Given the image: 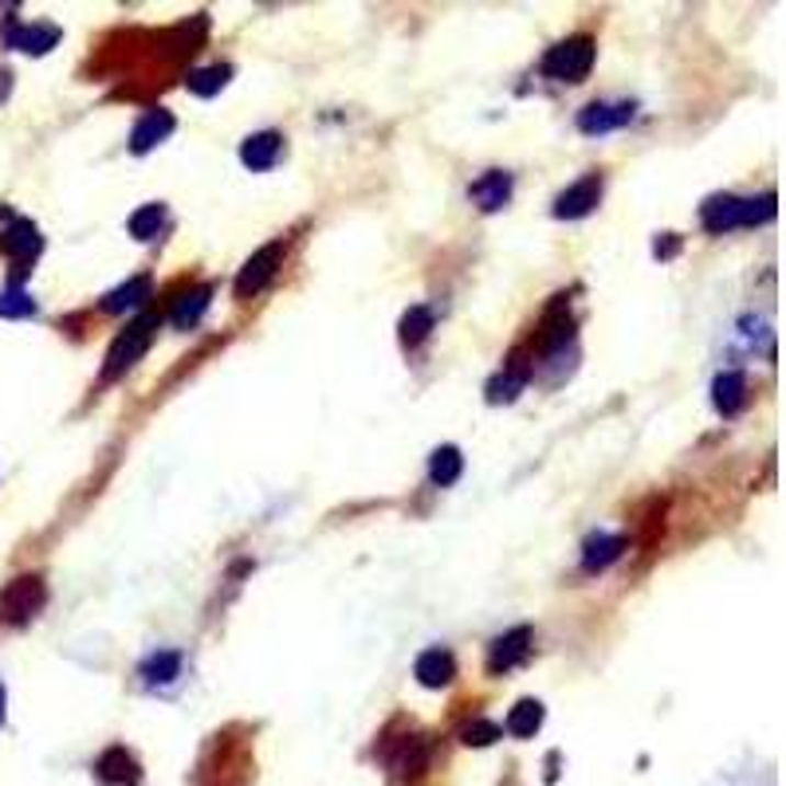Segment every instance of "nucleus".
Returning a JSON list of instances; mask_svg holds the SVG:
<instances>
[{
  "mask_svg": "<svg viewBox=\"0 0 786 786\" xmlns=\"http://www.w3.org/2000/svg\"><path fill=\"white\" fill-rule=\"evenodd\" d=\"M504 740V728L492 720H472L460 728V743H469V748H487V743Z\"/></svg>",
  "mask_w": 786,
  "mask_h": 786,
  "instance_id": "c85d7f7f",
  "label": "nucleus"
},
{
  "mask_svg": "<svg viewBox=\"0 0 786 786\" xmlns=\"http://www.w3.org/2000/svg\"><path fill=\"white\" fill-rule=\"evenodd\" d=\"M150 291H154L150 276H134V280H126V283H119L114 291H106V295H103V311H106V315L134 311V307H142V303L150 300Z\"/></svg>",
  "mask_w": 786,
  "mask_h": 786,
  "instance_id": "412c9836",
  "label": "nucleus"
},
{
  "mask_svg": "<svg viewBox=\"0 0 786 786\" xmlns=\"http://www.w3.org/2000/svg\"><path fill=\"white\" fill-rule=\"evenodd\" d=\"M460 472H464V457H460L457 445H440V449L429 457V480H433L437 487L457 484Z\"/></svg>",
  "mask_w": 786,
  "mask_h": 786,
  "instance_id": "5701e85b",
  "label": "nucleus"
},
{
  "mask_svg": "<svg viewBox=\"0 0 786 786\" xmlns=\"http://www.w3.org/2000/svg\"><path fill=\"white\" fill-rule=\"evenodd\" d=\"M283 252H288V248H283V240L263 244L260 252H252V260L244 263L240 276H236V295H240V300H248V295H256V291H263V283H268L276 272H280Z\"/></svg>",
  "mask_w": 786,
  "mask_h": 786,
  "instance_id": "423d86ee",
  "label": "nucleus"
},
{
  "mask_svg": "<svg viewBox=\"0 0 786 786\" xmlns=\"http://www.w3.org/2000/svg\"><path fill=\"white\" fill-rule=\"evenodd\" d=\"M154 330H158V315H142V318H134L131 327L122 330L119 338H114L111 350H106V366H103V378H106V382L122 378L134 362H138L142 355H146V350H150Z\"/></svg>",
  "mask_w": 786,
  "mask_h": 786,
  "instance_id": "39448f33",
  "label": "nucleus"
},
{
  "mask_svg": "<svg viewBox=\"0 0 786 786\" xmlns=\"http://www.w3.org/2000/svg\"><path fill=\"white\" fill-rule=\"evenodd\" d=\"M280 154H283V134H276V131H260V134H252V138L240 142V161L252 169V173L272 169L276 161H280Z\"/></svg>",
  "mask_w": 786,
  "mask_h": 786,
  "instance_id": "2eb2a0df",
  "label": "nucleus"
},
{
  "mask_svg": "<svg viewBox=\"0 0 786 786\" xmlns=\"http://www.w3.org/2000/svg\"><path fill=\"white\" fill-rule=\"evenodd\" d=\"M228 79H233V67H228V64H213V67H196V71H189L186 87L196 94V99H213V94L225 91Z\"/></svg>",
  "mask_w": 786,
  "mask_h": 786,
  "instance_id": "b1692460",
  "label": "nucleus"
},
{
  "mask_svg": "<svg viewBox=\"0 0 786 786\" xmlns=\"http://www.w3.org/2000/svg\"><path fill=\"white\" fill-rule=\"evenodd\" d=\"M598 201H602V173H586L582 181H574L571 189H562L554 196V216L559 221H582V216L598 209Z\"/></svg>",
  "mask_w": 786,
  "mask_h": 786,
  "instance_id": "0eeeda50",
  "label": "nucleus"
},
{
  "mask_svg": "<svg viewBox=\"0 0 786 786\" xmlns=\"http://www.w3.org/2000/svg\"><path fill=\"white\" fill-rule=\"evenodd\" d=\"M169 134H173V114L161 111V106H154V111H146L138 122H134L131 131V150L134 154H150L158 142H166Z\"/></svg>",
  "mask_w": 786,
  "mask_h": 786,
  "instance_id": "4468645a",
  "label": "nucleus"
},
{
  "mask_svg": "<svg viewBox=\"0 0 786 786\" xmlns=\"http://www.w3.org/2000/svg\"><path fill=\"white\" fill-rule=\"evenodd\" d=\"M621 554H626V539L621 535H590L586 547H582V571L598 574L606 566H614Z\"/></svg>",
  "mask_w": 786,
  "mask_h": 786,
  "instance_id": "6ab92c4d",
  "label": "nucleus"
},
{
  "mask_svg": "<svg viewBox=\"0 0 786 786\" xmlns=\"http://www.w3.org/2000/svg\"><path fill=\"white\" fill-rule=\"evenodd\" d=\"M166 225V205H142L138 213H131V236L134 240H154Z\"/></svg>",
  "mask_w": 786,
  "mask_h": 786,
  "instance_id": "a878e982",
  "label": "nucleus"
},
{
  "mask_svg": "<svg viewBox=\"0 0 786 786\" xmlns=\"http://www.w3.org/2000/svg\"><path fill=\"white\" fill-rule=\"evenodd\" d=\"M594 56H598V44L594 36H571L554 44L543 59V76L554 79V83H582L594 67Z\"/></svg>",
  "mask_w": 786,
  "mask_h": 786,
  "instance_id": "7ed1b4c3",
  "label": "nucleus"
},
{
  "mask_svg": "<svg viewBox=\"0 0 786 786\" xmlns=\"http://www.w3.org/2000/svg\"><path fill=\"white\" fill-rule=\"evenodd\" d=\"M138 676L146 688H169L181 676V653L178 649H158L138 665Z\"/></svg>",
  "mask_w": 786,
  "mask_h": 786,
  "instance_id": "a211bd4d",
  "label": "nucleus"
},
{
  "mask_svg": "<svg viewBox=\"0 0 786 786\" xmlns=\"http://www.w3.org/2000/svg\"><path fill=\"white\" fill-rule=\"evenodd\" d=\"M543 704L539 700H519L512 708V716H507V736H515V740H531L535 731L543 728Z\"/></svg>",
  "mask_w": 786,
  "mask_h": 786,
  "instance_id": "393cba45",
  "label": "nucleus"
},
{
  "mask_svg": "<svg viewBox=\"0 0 786 786\" xmlns=\"http://www.w3.org/2000/svg\"><path fill=\"white\" fill-rule=\"evenodd\" d=\"M59 36L64 32L56 29V24H9V32H4V44L16 47V52H29V56H44V52H52V47L59 44Z\"/></svg>",
  "mask_w": 786,
  "mask_h": 786,
  "instance_id": "f8f14e48",
  "label": "nucleus"
},
{
  "mask_svg": "<svg viewBox=\"0 0 786 786\" xmlns=\"http://www.w3.org/2000/svg\"><path fill=\"white\" fill-rule=\"evenodd\" d=\"M775 216V193L763 196H731V193H716L700 205V225L711 236H723L731 228H748V225H763Z\"/></svg>",
  "mask_w": 786,
  "mask_h": 786,
  "instance_id": "f257e3e1",
  "label": "nucleus"
},
{
  "mask_svg": "<svg viewBox=\"0 0 786 786\" xmlns=\"http://www.w3.org/2000/svg\"><path fill=\"white\" fill-rule=\"evenodd\" d=\"M0 723H4V684H0Z\"/></svg>",
  "mask_w": 786,
  "mask_h": 786,
  "instance_id": "2f4dec72",
  "label": "nucleus"
},
{
  "mask_svg": "<svg viewBox=\"0 0 786 786\" xmlns=\"http://www.w3.org/2000/svg\"><path fill=\"white\" fill-rule=\"evenodd\" d=\"M633 103H590L579 111V131L582 134H609L621 131L626 122H633Z\"/></svg>",
  "mask_w": 786,
  "mask_h": 786,
  "instance_id": "9b49d317",
  "label": "nucleus"
},
{
  "mask_svg": "<svg viewBox=\"0 0 786 786\" xmlns=\"http://www.w3.org/2000/svg\"><path fill=\"white\" fill-rule=\"evenodd\" d=\"M36 315V300H32L29 291L9 288L0 291V318H32Z\"/></svg>",
  "mask_w": 786,
  "mask_h": 786,
  "instance_id": "cd10ccee",
  "label": "nucleus"
},
{
  "mask_svg": "<svg viewBox=\"0 0 786 786\" xmlns=\"http://www.w3.org/2000/svg\"><path fill=\"white\" fill-rule=\"evenodd\" d=\"M40 228L32 225V221H24V216H16V221H9V228L0 233V252L12 256V260H32V256L40 252Z\"/></svg>",
  "mask_w": 786,
  "mask_h": 786,
  "instance_id": "f3484780",
  "label": "nucleus"
},
{
  "mask_svg": "<svg viewBox=\"0 0 786 786\" xmlns=\"http://www.w3.org/2000/svg\"><path fill=\"white\" fill-rule=\"evenodd\" d=\"M413 676L425 684V688H449L457 681V661H452L449 649H425L417 661H413Z\"/></svg>",
  "mask_w": 786,
  "mask_h": 786,
  "instance_id": "ddd939ff",
  "label": "nucleus"
},
{
  "mask_svg": "<svg viewBox=\"0 0 786 786\" xmlns=\"http://www.w3.org/2000/svg\"><path fill=\"white\" fill-rule=\"evenodd\" d=\"M531 641H535L531 626H515L512 633L496 637L492 649H487V673L499 676V673H512L515 665H524L527 653H531Z\"/></svg>",
  "mask_w": 786,
  "mask_h": 786,
  "instance_id": "6e6552de",
  "label": "nucleus"
},
{
  "mask_svg": "<svg viewBox=\"0 0 786 786\" xmlns=\"http://www.w3.org/2000/svg\"><path fill=\"white\" fill-rule=\"evenodd\" d=\"M47 606V586L40 574H20L0 590V621L4 626H29Z\"/></svg>",
  "mask_w": 786,
  "mask_h": 786,
  "instance_id": "20e7f679",
  "label": "nucleus"
},
{
  "mask_svg": "<svg viewBox=\"0 0 786 786\" xmlns=\"http://www.w3.org/2000/svg\"><path fill=\"white\" fill-rule=\"evenodd\" d=\"M9 79H12V76H9V71H0V94L9 91Z\"/></svg>",
  "mask_w": 786,
  "mask_h": 786,
  "instance_id": "7c9ffc66",
  "label": "nucleus"
},
{
  "mask_svg": "<svg viewBox=\"0 0 786 786\" xmlns=\"http://www.w3.org/2000/svg\"><path fill=\"white\" fill-rule=\"evenodd\" d=\"M94 778H99V786H138L142 767L126 748H106L94 763Z\"/></svg>",
  "mask_w": 786,
  "mask_h": 786,
  "instance_id": "9d476101",
  "label": "nucleus"
},
{
  "mask_svg": "<svg viewBox=\"0 0 786 786\" xmlns=\"http://www.w3.org/2000/svg\"><path fill=\"white\" fill-rule=\"evenodd\" d=\"M209 303H213V288L186 291V295L173 303V311H169V323H173L178 330H193L196 323H201V315L209 311Z\"/></svg>",
  "mask_w": 786,
  "mask_h": 786,
  "instance_id": "4be33fe9",
  "label": "nucleus"
},
{
  "mask_svg": "<svg viewBox=\"0 0 786 786\" xmlns=\"http://www.w3.org/2000/svg\"><path fill=\"white\" fill-rule=\"evenodd\" d=\"M382 763L390 767L393 783L413 786L422 783L433 767V740L429 736H402V740L382 743Z\"/></svg>",
  "mask_w": 786,
  "mask_h": 786,
  "instance_id": "f03ea898",
  "label": "nucleus"
},
{
  "mask_svg": "<svg viewBox=\"0 0 786 786\" xmlns=\"http://www.w3.org/2000/svg\"><path fill=\"white\" fill-rule=\"evenodd\" d=\"M676 248H681V240H676L673 233H665V236H661V240L653 244V252L661 256V260H669V256H676Z\"/></svg>",
  "mask_w": 786,
  "mask_h": 786,
  "instance_id": "c756f323",
  "label": "nucleus"
},
{
  "mask_svg": "<svg viewBox=\"0 0 786 786\" xmlns=\"http://www.w3.org/2000/svg\"><path fill=\"white\" fill-rule=\"evenodd\" d=\"M433 330V311L429 307H409L402 315V343L405 347H422Z\"/></svg>",
  "mask_w": 786,
  "mask_h": 786,
  "instance_id": "bb28decb",
  "label": "nucleus"
},
{
  "mask_svg": "<svg viewBox=\"0 0 786 786\" xmlns=\"http://www.w3.org/2000/svg\"><path fill=\"white\" fill-rule=\"evenodd\" d=\"M711 402L723 417H736V413L748 405V378L740 370H723L716 382H711Z\"/></svg>",
  "mask_w": 786,
  "mask_h": 786,
  "instance_id": "aec40b11",
  "label": "nucleus"
},
{
  "mask_svg": "<svg viewBox=\"0 0 786 786\" xmlns=\"http://www.w3.org/2000/svg\"><path fill=\"white\" fill-rule=\"evenodd\" d=\"M535 374V362H527V355H512L504 362V370H499L492 382H487V402L499 405V402H515L519 393H524V385L531 382Z\"/></svg>",
  "mask_w": 786,
  "mask_h": 786,
  "instance_id": "1a4fd4ad",
  "label": "nucleus"
},
{
  "mask_svg": "<svg viewBox=\"0 0 786 786\" xmlns=\"http://www.w3.org/2000/svg\"><path fill=\"white\" fill-rule=\"evenodd\" d=\"M469 196L484 209V213H499V209L512 201V173H504V169H487L484 178L472 181Z\"/></svg>",
  "mask_w": 786,
  "mask_h": 786,
  "instance_id": "dca6fc26",
  "label": "nucleus"
}]
</instances>
